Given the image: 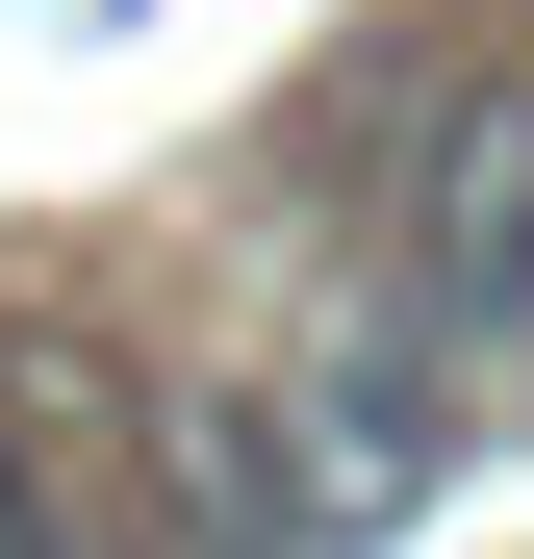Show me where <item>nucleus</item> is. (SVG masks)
Masks as SVG:
<instances>
[{
	"label": "nucleus",
	"instance_id": "nucleus-1",
	"mask_svg": "<svg viewBox=\"0 0 534 559\" xmlns=\"http://www.w3.org/2000/svg\"><path fill=\"white\" fill-rule=\"evenodd\" d=\"M356 306L432 331V356H509L534 331V76H432L407 128H356Z\"/></svg>",
	"mask_w": 534,
	"mask_h": 559
}]
</instances>
